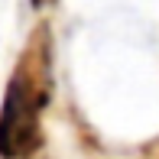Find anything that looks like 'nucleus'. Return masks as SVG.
Returning a JSON list of instances; mask_svg holds the SVG:
<instances>
[{
	"label": "nucleus",
	"instance_id": "nucleus-1",
	"mask_svg": "<svg viewBox=\"0 0 159 159\" xmlns=\"http://www.w3.org/2000/svg\"><path fill=\"white\" fill-rule=\"evenodd\" d=\"M49 98V65L46 49H26L23 62L16 65L0 107V156L3 159H26L36 153L39 114Z\"/></svg>",
	"mask_w": 159,
	"mask_h": 159
}]
</instances>
